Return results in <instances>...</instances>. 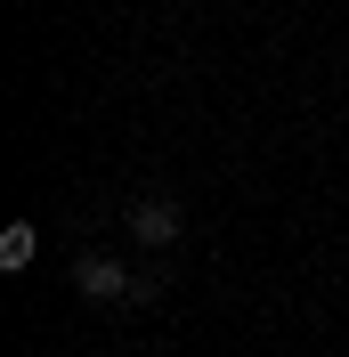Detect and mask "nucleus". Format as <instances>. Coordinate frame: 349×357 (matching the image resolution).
<instances>
[{"label": "nucleus", "instance_id": "obj_2", "mask_svg": "<svg viewBox=\"0 0 349 357\" xmlns=\"http://www.w3.org/2000/svg\"><path fill=\"white\" fill-rule=\"evenodd\" d=\"M73 284H82V301H122V292H131V276H122L106 252H89V260H73Z\"/></svg>", "mask_w": 349, "mask_h": 357}, {"label": "nucleus", "instance_id": "obj_3", "mask_svg": "<svg viewBox=\"0 0 349 357\" xmlns=\"http://www.w3.org/2000/svg\"><path fill=\"white\" fill-rule=\"evenodd\" d=\"M33 252H41V227H33V220H8V227H0V268H8V276L33 268Z\"/></svg>", "mask_w": 349, "mask_h": 357}, {"label": "nucleus", "instance_id": "obj_1", "mask_svg": "<svg viewBox=\"0 0 349 357\" xmlns=\"http://www.w3.org/2000/svg\"><path fill=\"white\" fill-rule=\"evenodd\" d=\"M131 236L154 244V252L179 244V203H171V195H138V203H131Z\"/></svg>", "mask_w": 349, "mask_h": 357}]
</instances>
